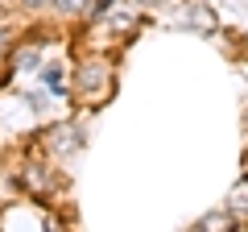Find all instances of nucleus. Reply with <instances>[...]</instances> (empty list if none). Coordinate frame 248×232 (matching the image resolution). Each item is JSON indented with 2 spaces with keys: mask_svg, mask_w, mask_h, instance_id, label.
Wrapping results in <instances>:
<instances>
[{
  "mask_svg": "<svg viewBox=\"0 0 248 232\" xmlns=\"http://www.w3.org/2000/svg\"><path fill=\"white\" fill-rule=\"evenodd\" d=\"M104 83H108V66H104V63H95V66H83V87H87V91L104 87Z\"/></svg>",
  "mask_w": 248,
  "mask_h": 232,
  "instance_id": "1",
  "label": "nucleus"
},
{
  "mask_svg": "<svg viewBox=\"0 0 248 232\" xmlns=\"http://www.w3.org/2000/svg\"><path fill=\"white\" fill-rule=\"evenodd\" d=\"M228 212L232 215H248V182H236V191H232V199H228Z\"/></svg>",
  "mask_w": 248,
  "mask_h": 232,
  "instance_id": "2",
  "label": "nucleus"
},
{
  "mask_svg": "<svg viewBox=\"0 0 248 232\" xmlns=\"http://www.w3.org/2000/svg\"><path fill=\"white\" fill-rule=\"evenodd\" d=\"M17 66L33 71V66H37V50H21V54H17Z\"/></svg>",
  "mask_w": 248,
  "mask_h": 232,
  "instance_id": "3",
  "label": "nucleus"
},
{
  "mask_svg": "<svg viewBox=\"0 0 248 232\" xmlns=\"http://www.w3.org/2000/svg\"><path fill=\"white\" fill-rule=\"evenodd\" d=\"M219 224H228V215H207V220H199V228H219Z\"/></svg>",
  "mask_w": 248,
  "mask_h": 232,
  "instance_id": "4",
  "label": "nucleus"
},
{
  "mask_svg": "<svg viewBox=\"0 0 248 232\" xmlns=\"http://www.w3.org/2000/svg\"><path fill=\"white\" fill-rule=\"evenodd\" d=\"M58 4H66V9H75V4H79V0H58Z\"/></svg>",
  "mask_w": 248,
  "mask_h": 232,
  "instance_id": "5",
  "label": "nucleus"
},
{
  "mask_svg": "<svg viewBox=\"0 0 248 232\" xmlns=\"http://www.w3.org/2000/svg\"><path fill=\"white\" fill-rule=\"evenodd\" d=\"M25 4H42V0H25Z\"/></svg>",
  "mask_w": 248,
  "mask_h": 232,
  "instance_id": "6",
  "label": "nucleus"
}]
</instances>
